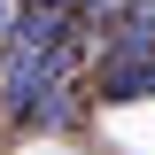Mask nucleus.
Here are the masks:
<instances>
[{"label": "nucleus", "mask_w": 155, "mask_h": 155, "mask_svg": "<svg viewBox=\"0 0 155 155\" xmlns=\"http://www.w3.org/2000/svg\"><path fill=\"white\" fill-rule=\"evenodd\" d=\"M93 101H155V54H109L93 78Z\"/></svg>", "instance_id": "obj_1"}, {"label": "nucleus", "mask_w": 155, "mask_h": 155, "mask_svg": "<svg viewBox=\"0 0 155 155\" xmlns=\"http://www.w3.org/2000/svg\"><path fill=\"white\" fill-rule=\"evenodd\" d=\"M109 54H155V0L109 8Z\"/></svg>", "instance_id": "obj_2"}, {"label": "nucleus", "mask_w": 155, "mask_h": 155, "mask_svg": "<svg viewBox=\"0 0 155 155\" xmlns=\"http://www.w3.org/2000/svg\"><path fill=\"white\" fill-rule=\"evenodd\" d=\"M23 8H78V0H23Z\"/></svg>", "instance_id": "obj_3"}, {"label": "nucleus", "mask_w": 155, "mask_h": 155, "mask_svg": "<svg viewBox=\"0 0 155 155\" xmlns=\"http://www.w3.org/2000/svg\"><path fill=\"white\" fill-rule=\"evenodd\" d=\"M0 39H8V0H0Z\"/></svg>", "instance_id": "obj_4"}]
</instances>
